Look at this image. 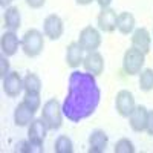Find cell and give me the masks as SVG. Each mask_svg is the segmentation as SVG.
<instances>
[{
	"label": "cell",
	"mask_w": 153,
	"mask_h": 153,
	"mask_svg": "<svg viewBox=\"0 0 153 153\" xmlns=\"http://www.w3.org/2000/svg\"><path fill=\"white\" fill-rule=\"evenodd\" d=\"M100 100L101 91L95 76L87 72L74 71L69 76L68 95L61 104L63 113L69 121L80 123L95 113Z\"/></svg>",
	"instance_id": "cell-1"
},
{
	"label": "cell",
	"mask_w": 153,
	"mask_h": 153,
	"mask_svg": "<svg viewBox=\"0 0 153 153\" xmlns=\"http://www.w3.org/2000/svg\"><path fill=\"white\" fill-rule=\"evenodd\" d=\"M45 34L35 28L28 29L22 37V49L26 57H38L45 49Z\"/></svg>",
	"instance_id": "cell-2"
},
{
	"label": "cell",
	"mask_w": 153,
	"mask_h": 153,
	"mask_svg": "<svg viewBox=\"0 0 153 153\" xmlns=\"http://www.w3.org/2000/svg\"><path fill=\"white\" fill-rule=\"evenodd\" d=\"M63 107L60 104V101L57 98H49L46 103L43 104L42 109V118L48 124L49 130H58L63 124Z\"/></svg>",
	"instance_id": "cell-3"
},
{
	"label": "cell",
	"mask_w": 153,
	"mask_h": 153,
	"mask_svg": "<svg viewBox=\"0 0 153 153\" xmlns=\"http://www.w3.org/2000/svg\"><path fill=\"white\" fill-rule=\"evenodd\" d=\"M144 63H146V54L132 46L124 52L123 71H124V74L130 75V76L139 75V72L144 69Z\"/></svg>",
	"instance_id": "cell-4"
},
{
	"label": "cell",
	"mask_w": 153,
	"mask_h": 153,
	"mask_svg": "<svg viewBox=\"0 0 153 153\" xmlns=\"http://www.w3.org/2000/svg\"><path fill=\"white\" fill-rule=\"evenodd\" d=\"M78 43L84 49V52H92L101 46V34L94 26H84L80 31Z\"/></svg>",
	"instance_id": "cell-5"
},
{
	"label": "cell",
	"mask_w": 153,
	"mask_h": 153,
	"mask_svg": "<svg viewBox=\"0 0 153 153\" xmlns=\"http://www.w3.org/2000/svg\"><path fill=\"white\" fill-rule=\"evenodd\" d=\"M135 107H136L135 97L130 91L123 89V91H120L117 94V98H115V109H117V112L123 118H129Z\"/></svg>",
	"instance_id": "cell-6"
},
{
	"label": "cell",
	"mask_w": 153,
	"mask_h": 153,
	"mask_svg": "<svg viewBox=\"0 0 153 153\" xmlns=\"http://www.w3.org/2000/svg\"><path fill=\"white\" fill-rule=\"evenodd\" d=\"M65 32V23L57 14H49L43 22V34L49 40H58Z\"/></svg>",
	"instance_id": "cell-7"
},
{
	"label": "cell",
	"mask_w": 153,
	"mask_h": 153,
	"mask_svg": "<svg viewBox=\"0 0 153 153\" xmlns=\"http://www.w3.org/2000/svg\"><path fill=\"white\" fill-rule=\"evenodd\" d=\"M3 92L9 98H17L23 89V78L17 71H11L5 78H3Z\"/></svg>",
	"instance_id": "cell-8"
},
{
	"label": "cell",
	"mask_w": 153,
	"mask_h": 153,
	"mask_svg": "<svg viewBox=\"0 0 153 153\" xmlns=\"http://www.w3.org/2000/svg\"><path fill=\"white\" fill-rule=\"evenodd\" d=\"M83 68L87 74L94 76H98L104 72V57L101 55L98 51L92 52H86L84 60H83Z\"/></svg>",
	"instance_id": "cell-9"
},
{
	"label": "cell",
	"mask_w": 153,
	"mask_h": 153,
	"mask_svg": "<svg viewBox=\"0 0 153 153\" xmlns=\"http://www.w3.org/2000/svg\"><path fill=\"white\" fill-rule=\"evenodd\" d=\"M117 19L118 14L113 8H104L100 11V14L97 17V25H98V29L101 32H106L110 34L117 29Z\"/></svg>",
	"instance_id": "cell-10"
},
{
	"label": "cell",
	"mask_w": 153,
	"mask_h": 153,
	"mask_svg": "<svg viewBox=\"0 0 153 153\" xmlns=\"http://www.w3.org/2000/svg\"><path fill=\"white\" fill-rule=\"evenodd\" d=\"M48 130H49V127H48V124L45 123L43 118H38V120L34 118V121L28 126V139L32 144L43 146V141L48 135Z\"/></svg>",
	"instance_id": "cell-11"
},
{
	"label": "cell",
	"mask_w": 153,
	"mask_h": 153,
	"mask_svg": "<svg viewBox=\"0 0 153 153\" xmlns=\"http://www.w3.org/2000/svg\"><path fill=\"white\" fill-rule=\"evenodd\" d=\"M147 118H149V109L146 106H141V104L136 106L129 117V124L132 127V130L136 132V133L146 132Z\"/></svg>",
	"instance_id": "cell-12"
},
{
	"label": "cell",
	"mask_w": 153,
	"mask_h": 153,
	"mask_svg": "<svg viewBox=\"0 0 153 153\" xmlns=\"http://www.w3.org/2000/svg\"><path fill=\"white\" fill-rule=\"evenodd\" d=\"M132 46L139 49L141 52L149 54L152 48V34L147 28H138L132 32Z\"/></svg>",
	"instance_id": "cell-13"
},
{
	"label": "cell",
	"mask_w": 153,
	"mask_h": 153,
	"mask_svg": "<svg viewBox=\"0 0 153 153\" xmlns=\"http://www.w3.org/2000/svg\"><path fill=\"white\" fill-rule=\"evenodd\" d=\"M19 46H22V40H19V37L14 31H6L0 38V49H2V54L6 57L16 55Z\"/></svg>",
	"instance_id": "cell-14"
},
{
	"label": "cell",
	"mask_w": 153,
	"mask_h": 153,
	"mask_svg": "<svg viewBox=\"0 0 153 153\" xmlns=\"http://www.w3.org/2000/svg\"><path fill=\"white\" fill-rule=\"evenodd\" d=\"M84 60V49L80 46L78 42H72L66 48V65L72 69L80 68Z\"/></svg>",
	"instance_id": "cell-15"
},
{
	"label": "cell",
	"mask_w": 153,
	"mask_h": 153,
	"mask_svg": "<svg viewBox=\"0 0 153 153\" xmlns=\"http://www.w3.org/2000/svg\"><path fill=\"white\" fill-rule=\"evenodd\" d=\"M109 136L104 130H94L89 135V153H103L107 147Z\"/></svg>",
	"instance_id": "cell-16"
},
{
	"label": "cell",
	"mask_w": 153,
	"mask_h": 153,
	"mask_svg": "<svg viewBox=\"0 0 153 153\" xmlns=\"http://www.w3.org/2000/svg\"><path fill=\"white\" fill-rule=\"evenodd\" d=\"M34 115H35V112L31 110L22 101V103L16 107V110H14V123L19 127H26V126H29L34 121Z\"/></svg>",
	"instance_id": "cell-17"
},
{
	"label": "cell",
	"mask_w": 153,
	"mask_h": 153,
	"mask_svg": "<svg viewBox=\"0 0 153 153\" xmlns=\"http://www.w3.org/2000/svg\"><path fill=\"white\" fill-rule=\"evenodd\" d=\"M3 23H5V28L8 31H17L22 26V14H20V9L17 6H9L5 9V14H3Z\"/></svg>",
	"instance_id": "cell-18"
},
{
	"label": "cell",
	"mask_w": 153,
	"mask_h": 153,
	"mask_svg": "<svg viewBox=\"0 0 153 153\" xmlns=\"http://www.w3.org/2000/svg\"><path fill=\"white\" fill-rule=\"evenodd\" d=\"M117 29L123 35H129L135 31V17L132 12H120L118 19H117Z\"/></svg>",
	"instance_id": "cell-19"
},
{
	"label": "cell",
	"mask_w": 153,
	"mask_h": 153,
	"mask_svg": "<svg viewBox=\"0 0 153 153\" xmlns=\"http://www.w3.org/2000/svg\"><path fill=\"white\" fill-rule=\"evenodd\" d=\"M23 89L25 92H37L40 94L42 91V80L40 76L34 72H28L23 76Z\"/></svg>",
	"instance_id": "cell-20"
},
{
	"label": "cell",
	"mask_w": 153,
	"mask_h": 153,
	"mask_svg": "<svg viewBox=\"0 0 153 153\" xmlns=\"http://www.w3.org/2000/svg\"><path fill=\"white\" fill-rule=\"evenodd\" d=\"M139 89L143 92H150L153 91V69L146 68L139 72Z\"/></svg>",
	"instance_id": "cell-21"
},
{
	"label": "cell",
	"mask_w": 153,
	"mask_h": 153,
	"mask_svg": "<svg viewBox=\"0 0 153 153\" xmlns=\"http://www.w3.org/2000/svg\"><path fill=\"white\" fill-rule=\"evenodd\" d=\"M54 150L55 153H72L74 152V144H72V139L66 135H60L55 139V144H54Z\"/></svg>",
	"instance_id": "cell-22"
},
{
	"label": "cell",
	"mask_w": 153,
	"mask_h": 153,
	"mask_svg": "<svg viewBox=\"0 0 153 153\" xmlns=\"http://www.w3.org/2000/svg\"><path fill=\"white\" fill-rule=\"evenodd\" d=\"M23 103L26 104L31 110L37 112L42 106V98H40V94L37 92H25V97H23Z\"/></svg>",
	"instance_id": "cell-23"
},
{
	"label": "cell",
	"mask_w": 153,
	"mask_h": 153,
	"mask_svg": "<svg viewBox=\"0 0 153 153\" xmlns=\"http://www.w3.org/2000/svg\"><path fill=\"white\" fill-rule=\"evenodd\" d=\"M115 153H135V146L130 139L127 138H121L117 141L115 144V149H113Z\"/></svg>",
	"instance_id": "cell-24"
},
{
	"label": "cell",
	"mask_w": 153,
	"mask_h": 153,
	"mask_svg": "<svg viewBox=\"0 0 153 153\" xmlns=\"http://www.w3.org/2000/svg\"><path fill=\"white\" fill-rule=\"evenodd\" d=\"M9 61H8V57L2 54V57H0V78H5V76L9 74Z\"/></svg>",
	"instance_id": "cell-25"
},
{
	"label": "cell",
	"mask_w": 153,
	"mask_h": 153,
	"mask_svg": "<svg viewBox=\"0 0 153 153\" xmlns=\"http://www.w3.org/2000/svg\"><path fill=\"white\" fill-rule=\"evenodd\" d=\"M16 152L31 153V141H29V139H20V141L16 144Z\"/></svg>",
	"instance_id": "cell-26"
},
{
	"label": "cell",
	"mask_w": 153,
	"mask_h": 153,
	"mask_svg": "<svg viewBox=\"0 0 153 153\" xmlns=\"http://www.w3.org/2000/svg\"><path fill=\"white\" fill-rule=\"evenodd\" d=\"M25 2H26V5L32 9H40V8L45 6L46 0H25Z\"/></svg>",
	"instance_id": "cell-27"
},
{
	"label": "cell",
	"mask_w": 153,
	"mask_h": 153,
	"mask_svg": "<svg viewBox=\"0 0 153 153\" xmlns=\"http://www.w3.org/2000/svg\"><path fill=\"white\" fill-rule=\"evenodd\" d=\"M146 132L149 135L153 136V110H149V118H147V127H146Z\"/></svg>",
	"instance_id": "cell-28"
},
{
	"label": "cell",
	"mask_w": 153,
	"mask_h": 153,
	"mask_svg": "<svg viewBox=\"0 0 153 153\" xmlns=\"http://www.w3.org/2000/svg\"><path fill=\"white\" fill-rule=\"evenodd\" d=\"M95 2L98 3V6L101 9H104V8H110V3L113 2V0H95Z\"/></svg>",
	"instance_id": "cell-29"
},
{
	"label": "cell",
	"mask_w": 153,
	"mask_h": 153,
	"mask_svg": "<svg viewBox=\"0 0 153 153\" xmlns=\"http://www.w3.org/2000/svg\"><path fill=\"white\" fill-rule=\"evenodd\" d=\"M76 5H80V6H86V5H91L94 0H75Z\"/></svg>",
	"instance_id": "cell-30"
},
{
	"label": "cell",
	"mask_w": 153,
	"mask_h": 153,
	"mask_svg": "<svg viewBox=\"0 0 153 153\" xmlns=\"http://www.w3.org/2000/svg\"><path fill=\"white\" fill-rule=\"evenodd\" d=\"M11 3H12V0H0V6H2V8H9L11 6Z\"/></svg>",
	"instance_id": "cell-31"
}]
</instances>
